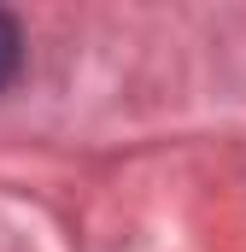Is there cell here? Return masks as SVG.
Masks as SVG:
<instances>
[{"instance_id": "6da1fadb", "label": "cell", "mask_w": 246, "mask_h": 252, "mask_svg": "<svg viewBox=\"0 0 246 252\" xmlns=\"http://www.w3.org/2000/svg\"><path fill=\"white\" fill-rule=\"evenodd\" d=\"M18 64H24V35H18V18H12V12H0V88L18 76Z\"/></svg>"}]
</instances>
